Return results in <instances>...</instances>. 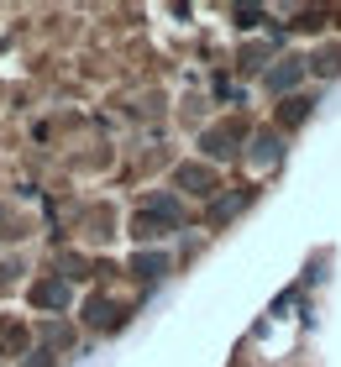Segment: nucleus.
<instances>
[{
	"instance_id": "f257e3e1",
	"label": "nucleus",
	"mask_w": 341,
	"mask_h": 367,
	"mask_svg": "<svg viewBox=\"0 0 341 367\" xmlns=\"http://www.w3.org/2000/svg\"><path fill=\"white\" fill-rule=\"evenodd\" d=\"M178 184H189L194 194H210V173H205V168H184V173H178Z\"/></svg>"
},
{
	"instance_id": "f03ea898",
	"label": "nucleus",
	"mask_w": 341,
	"mask_h": 367,
	"mask_svg": "<svg viewBox=\"0 0 341 367\" xmlns=\"http://www.w3.org/2000/svg\"><path fill=\"white\" fill-rule=\"evenodd\" d=\"M299 74H305L299 63H283V69H273V79H268V84H273V89H289V84H294Z\"/></svg>"
},
{
	"instance_id": "7ed1b4c3",
	"label": "nucleus",
	"mask_w": 341,
	"mask_h": 367,
	"mask_svg": "<svg viewBox=\"0 0 341 367\" xmlns=\"http://www.w3.org/2000/svg\"><path fill=\"white\" fill-rule=\"evenodd\" d=\"M63 299H69L63 284H42V289H37V305H63Z\"/></svg>"
},
{
	"instance_id": "20e7f679",
	"label": "nucleus",
	"mask_w": 341,
	"mask_h": 367,
	"mask_svg": "<svg viewBox=\"0 0 341 367\" xmlns=\"http://www.w3.org/2000/svg\"><path fill=\"white\" fill-rule=\"evenodd\" d=\"M137 273H142V278H158V273H163V257H142Z\"/></svg>"
},
{
	"instance_id": "39448f33",
	"label": "nucleus",
	"mask_w": 341,
	"mask_h": 367,
	"mask_svg": "<svg viewBox=\"0 0 341 367\" xmlns=\"http://www.w3.org/2000/svg\"><path fill=\"white\" fill-rule=\"evenodd\" d=\"M258 157H263V163H273V157H278V142H273V137H258Z\"/></svg>"
}]
</instances>
